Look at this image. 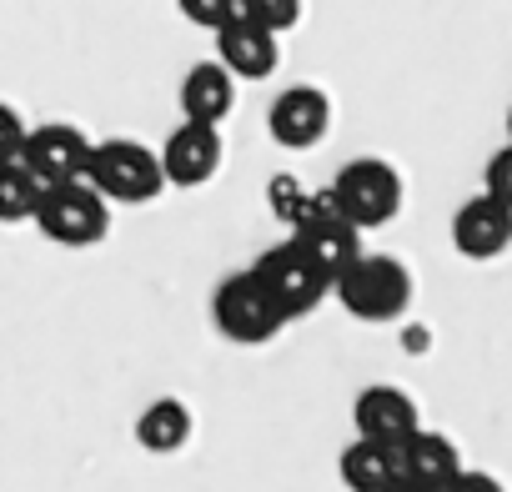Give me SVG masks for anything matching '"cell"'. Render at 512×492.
<instances>
[{"label":"cell","instance_id":"obj_11","mask_svg":"<svg viewBox=\"0 0 512 492\" xmlns=\"http://www.w3.org/2000/svg\"><path fill=\"white\" fill-rule=\"evenodd\" d=\"M452 246L467 262H492L512 246V206L492 201L487 191H477L472 201L457 206L452 216Z\"/></svg>","mask_w":512,"mask_h":492},{"label":"cell","instance_id":"obj_4","mask_svg":"<svg viewBox=\"0 0 512 492\" xmlns=\"http://www.w3.org/2000/svg\"><path fill=\"white\" fill-rule=\"evenodd\" d=\"M31 221L56 246H96L111 231V201L91 181H61V186L41 191Z\"/></svg>","mask_w":512,"mask_h":492},{"label":"cell","instance_id":"obj_22","mask_svg":"<svg viewBox=\"0 0 512 492\" xmlns=\"http://www.w3.org/2000/svg\"><path fill=\"white\" fill-rule=\"evenodd\" d=\"M26 131H31V126L21 121V111L0 101V161H16V156H21V146H26Z\"/></svg>","mask_w":512,"mask_h":492},{"label":"cell","instance_id":"obj_7","mask_svg":"<svg viewBox=\"0 0 512 492\" xmlns=\"http://www.w3.org/2000/svg\"><path fill=\"white\" fill-rule=\"evenodd\" d=\"M91 136L81 126H66V121H46V126H31L26 131V146H21V161L31 166V176L41 186H61V181H86V161H91Z\"/></svg>","mask_w":512,"mask_h":492},{"label":"cell","instance_id":"obj_23","mask_svg":"<svg viewBox=\"0 0 512 492\" xmlns=\"http://www.w3.org/2000/svg\"><path fill=\"white\" fill-rule=\"evenodd\" d=\"M447 492H507L492 472H472V467H462L457 477H452V487Z\"/></svg>","mask_w":512,"mask_h":492},{"label":"cell","instance_id":"obj_2","mask_svg":"<svg viewBox=\"0 0 512 492\" xmlns=\"http://www.w3.org/2000/svg\"><path fill=\"white\" fill-rule=\"evenodd\" d=\"M332 297L357 322H397L407 312V302H412V272L397 257H387V252H362L332 282Z\"/></svg>","mask_w":512,"mask_h":492},{"label":"cell","instance_id":"obj_25","mask_svg":"<svg viewBox=\"0 0 512 492\" xmlns=\"http://www.w3.org/2000/svg\"><path fill=\"white\" fill-rule=\"evenodd\" d=\"M507 141H512V111H507Z\"/></svg>","mask_w":512,"mask_h":492},{"label":"cell","instance_id":"obj_14","mask_svg":"<svg viewBox=\"0 0 512 492\" xmlns=\"http://www.w3.org/2000/svg\"><path fill=\"white\" fill-rule=\"evenodd\" d=\"M236 106V76L221 61H196L181 76V121H201V126H221Z\"/></svg>","mask_w":512,"mask_h":492},{"label":"cell","instance_id":"obj_10","mask_svg":"<svg viewBox=\"0 0 512 492\" xmlns=\"http://www.w3.org/2000/svg\"><path fill=\"white\" fill-rule=\"evenodd\" d=\"M156 156H161L166 186H206L221 171V126L181 121Z\"/></svg>","mask_w":512,"mask_h":492},{"label":"cell","instance_id":"obj_3","mask_svg":"<svg viewBox=\"0 0 512 492\" xmlns=\"http://www.w3.org/2000/svg\"><path fill=\"white\" fill-rule=\"evenodd\" d=\"M327 201L357 226V231H372V226H387L397 211H402V176L392 161L382 156H357L337 171Z\"/></svg>","mask_w":512,"mask_h":492},{"label":"cell","instance_id":"obj_15","mask_svg":"<svg viewBox=\"0 0 512 492\" xmlns=\"http://www.w3.org/2000/svg\"><path fill=\"white\" fill-rule=\"evenodd\" d=\"M402 477H407L402 447L372 442V437H357V442L342 447V482H347L352 492H392Z\"/></svg>","mask_w":512,"mask_h":492},{"label":"cell","instance_id":"obj_6","mask_svg":"<svg viewBox=\"0 0 512 492\" xmlns=\"http://www.w3.org/2000/svg\"><path fill=\"white\" fill-rule=\"evenodd\" d=\"M211 322L236 347H262V342H272L287 327V317L272 307V297L262 292V282L251 277V267L246 272H231L211 292Z\"/></svg>","mask_w":512,"mask_h":492},{"label":"cell","instance_id":"obj_18","mask_svg":"<svg viewBox=\"0 0 512 492\" xmlns=\"http://www.w3.org/2000/svg\"><path fill=\"white\" fill-rule=\"evenodd\" d=\"M41 191L46 186L31 176V166L21 156L16 161H0V221H31Z\"/></svg>","mask_w":512,"mask_h":492},{"label":"cell","instance_id":"obj_19","mask_svg":"<svg viewBox=\"0 0 512 492\" xmlns=\"http://www.w3.org/2000/svg\"><path fill=\"white\" fill-rule=\"evenodd\" d=\"M236 16H246V21H256L262 31H272V36H282V31H292L297 21H302V0H236Z\"/></svg>","mask_w":512,"mask_h":492},{"label":"cell","instance_id":"obj_16","mask_svg":"<svg viewBox=\"0 0 512 492\" xmlns=\"http://www.w3.org/2000/svg\"><path fill=\"white\" fill-rule=\"evenodd\" d=\"M191 407L181 402V397H156L141 417H136V442L146 447V452H156V457H171V452H181L186 442H191Z\"/></svg>","mask_w":512,"mask_h":492},{"label":"cell","instance_id":"obj_1","mask_svg":"<svg viewBox=\"0 0 512 492\" xmlns=\"http://www.w3.org/2000/svg\"><path fill=\"white\" fill-rule=\"evenodd\" d=\"M86 181H91L111 206H146V201L161 196L166 171H161V156H156L146 141L111 136V141H96V146H91Z\"/></svg>","mask_w":512,"mask_h":492},{"label":"cell","instance_id":"obj_8","mask_svg":"<svg viewBox=\"0 0 512 492\" xmlns=\"http://www.w3.org/2000/svg\"><path fill=\"white\" fill-rule=\"evenodd\" d=\"M292 241L302 246V252H307L332 282L362 257V231H357L332 201H327V206H322V201L307 206L302 221H297V231H292Z\"/></svg>","mask_w":512,"mask_h":492},{"label":"cell","instance_id":"obj_13","mask_svg":"<svg viewBox=\"0 0 512 492\" xmlns=\"http://www.w3.org/2000/svg\"><path fill=\"white\" fill-rule=\"evenodd\" d=\"M352 422H357V437L402 447V442L422 427V412H417V402H412L402 387L377 382V387H367V392L352 402Z\"/></svg>","mask_w":512,"mask_h":492},{"label":"cell","instance_id":"obj_17","mask_svg":"<svg viewBox=\"0 0 512 492\" xmlns=\"http://www.w3.org/2000/svg\"><path fill=\"white\" fill-rule=\"evenodd\" d=\"M402 467H407V477H417V482L452 487V477L462 472V452H457V442H452V437L417 427V432L402 442Z\"/></svg>","mask_w":512,"mask_h":492},{"label":"cell","instance_id":"obj_21","mask_svg":"<svg viewBox=\"0 0 512 492\" xmlns=\"http://www.w3.org/2000/svg\"><path fill=\"white\" fill-rule=\"evenodd\" d=\"M482 191H487L492 201L512 206V141L487 156V166H482Z\"/></svg>","mask_w":512,"mask_h":492},{"label":"cell","instance_id":"obj_5","mask_svg":"<svg viewBox=\"0 0 512 492\" xmlns=\"http://www.w3.org/2000/svg\"><path fill=\"white\" fill-rule=\"evenodd\" d=\"M251 277L262 282V292L272 297V307H277L287 322H292V317H307V312L332 292V277L302 252L297 241L267 246V252L251 262Z\"/></svg>","mask_w":512,"mask_h":492},{"label":"cell","instance_id":"obj_12","mask_svg":"<svg viewBox=\"0 0 512 492\" xmlns=\"http://www.w3.org/2000/svg\"><path fill=\"white\" fill-rule=\"evenodd\" d=\"M277 56H282V36L262 31L256 21L236 16L216 31V61L236 76V81H267L277 71Z\"/></svg>","mask_w":512,"mask_h":492},{"label":"cell","instance_id":"obj_24","mask_svg":"<svg viewBox=\"0 0 512 492\" xmlns=\"http://www.w3.org/2000/svg\"><path fill=\"white\" fill-rule=\"evenodd\" d=\"M392 492H447V487H437V482H417V477H402Z\"/></svg>","mask_w":512,"mask_h":492},{"label":"cell","instance_id":"obj_20","mask_svg":"<svg viewBox=\"0 0 512 492\" xmlns=\"http://www.w3.org/2000/svg\"><path fill=\"white\" fill-rule=\"evenodd\" d=\"M176 11L191 21V26H201V31H221L226 21H236V0H176Z\"/></svg>","mask_w":512,"mask_h":492},{"label":"cell","instance_id":"obj_9","mask_svg":"<svg viewBox=\"0 0 512 492\" xmlns=\"http://www.w3.org/2000/svg\"><path fill=\"white\" fill-rule=\"evenodd\" d=\"M327 126H332V101L317 86H287L267 111V131L287 151H312L327 136Z\"/></svg>","mask_w":512,"mask_h":492}]
</instances>
